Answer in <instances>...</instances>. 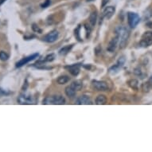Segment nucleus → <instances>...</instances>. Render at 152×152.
<instances>
[{"mask_svg": "<svg viewBox=\"0 0 152 152\" xmlns=\"http://www.w3.org/2000/svg\"><path fill=\"white\" fill-rule=\"evenodd\" d=\"M115 34L119 39V45L120 49H123L127 45L128 38L130 36V32L126 27L122 26H118L115 29Z\"/></svg>", "mask_w": 152, "mask_h": 152, "instance_id": "nucleus-1", "label": "nucleus"}, {"mask_svg": "<svg viewBox=\"0 0 152 152\" xmlns=\"http://www.w3.org/2000/svg\"><path fill=\"white\" fill-rule=\"evenodd\" d=\"M43 104H55V105H62L65 104V100L62 96L57 95V96H52L45 97L43 100Z\"/></svg>", "mask_w": 152, "mask_h": 152, "instance_id": "nucleus-2", "label": "nucleus"}, {"mask_svg": "<svg viewBox=\"0 0 152 152\" xmlns=\"http://www.w3.org/2000/svg\"><path fill=\"white\" fill-rule=\"evenodd\" d=\"M128 22L129 27L131 28H136L140 22V17L138 14L134 12H128Z\"/></svg>", "mask_w": 152, "mask_h": 152, "instance_id": "nucleus-3", "label": "nucleus"}, {"mask_svg": "<svg viewBox=\"0 0 152 152\" xmlns=\"http://www.w3.org/2000/svg\"><path fill=\"white\" fill-rule=\"evenodd\" d=\"M39 56V54L38 53H35V54H33L31 55H29V56L27 57H24V58H22V60L19 61V62L16 63V67L17 68H20V67L23 66L25 65H27V63H29L31 61H34L35 60L36 58H37Z\"/></svg>", "mask_w": 152, "mask_h": 152, "instance_id": "nucleus-4", "label": "nucleus"}, {"mask_svg": "<svg viewBox=\"0 0 152 152\" xmlns=\"http://www.w3.org/2000/svg\"><path fill=\"white\" fill-rule=\"evenodd\" d=\"M59 37V32L56 29H54L53 31H51L49 34L45 35V37H43V41L47 43H53L57 40Z\"/></svg>", "mask_w": 152, "mask_h": 152, "instance_id": "nucleus-5", "label": "nucleus"}, {"mask_svg": "<svg viewBox=\"0 0 152 152\" xmlns=\"http://www.w3.org/2000/svg\"><path fill=\"white\" fill-rule=\"evenodd\" d=\"M92 85L97 91H107L108 90V85L106 82L100 80H92Z\"/></svg>", "mask_w": 152, "mask_h": 152, "instance_id": "nucleus-6", "label": "nucleus"}, {"mask_svg": "<svg viewBox=\"0 0 152 152\" xmlns=\"http://www.w3.org/2000/svg\"><path fill=\"white\" fill-rule=\"evenodd\" d=\"M18 102L20 104H32V96L27 94H22L18 98Z\"/></svg>", "mask_w": 152, "mask_h": 152, "instance_id": "nucleus-7", "label": "nucleus"}, {"mask_svg": "<svg viewBox=\"0 0 152 152\" xmlns=\"http://www.w3.org/2000/svg\"><path fill=\"white\" fill-rule=\"evenodd\" d=\"M77 104L80 105H88V104H92V102L89 96L86 95H82L77 100Z\"/></svg>", "mask_w": 152, "mask_h": 152, "instance_id": "nucleus-8", "label": "nucleus"}, {"mask_svg": "<svg viewBox=\"0 0 152 152\" xmlns=\"http://www.w3.org/2000/svg\"><path fill=\"white\" fill-rule=\"evenodd\" d=\"M118 44H119V39L117 36H115L114 38H112V40L110 41L109 44L108 45V51L110 53H113L117 47Z\"/></svg>", "mask_w": 152, "mask_h": 152, "instance_id": "nucleus-9", "label": "nucleus"}, {"mask_svg": "<svg viewBox=\"0 0 152 152\" xmlns=\"http://www.w3.org/2000/svg\"><path fill=\"white\" fill-rule=\"evenodd\" d=\"M115 8L114 6H107L105 7L103 11V16L106 18L107 19H110L112 17V15L115 14Z\"/></svg>", "mask_w": 152, "mask_h": 152, "instance_id": "nucleus-10", "label": "nucleus"}, {"mask_svg": "<svg viewBox=\"0 0 152 152\" xmlns=\"http://www.w3.org/2000/svg\"><path fill=\"white\" fill-rule=\"evenodd\" d=\"M80 65L78 64H74V65H68L66 66L65 68L69 70V72L72 75V76H77L79 74V72H80Z\"/></svg>", "mask_w": 152, "mask_h": 152, "instance_id": "nucleus-11", "label": "nucleus"}, {"mask_svg": "<svg viewBox=\"0 0 152 152\" xmlns=\"http://www.w3.org/2000/svg\"><path fill=\"white\" fill-rule=\"evenodd\" d=\"M152 45V38H149V37H142V40L139 42V45L141 47L146 48L148 47L150 45Z\"/></svg>", "mask_w": 152, "mask_h": 152, "instance_id": "nucleus-12", "label": "nucleus"}, {"mask_svg": "<svg viewBox=\"0 0 152 152\" xmlns=\"http://www.w3.org/2000/svg\"><path fill=\"white\" fill-rule=\"evenodd\" d=\"M107 103V97L104 95H99L96 98V104L97 105H104Z\"/></svg>", "mask_w": 152, "mask_h": 152, "instance_id": "nucleus-13", "label": "nucleus"}, {"mask_svg": "<svg viewBox=\"0 0 152 152\" xmlns=\"http://www.w3.org/2000/svg\"><path fill=\"white\" fill-rule=\"evenodd\" d=\"M96 20H97V13H96V11H92L89 16V22L92 27L96 26Z\"/></svg>", "mask_w": 152, "mask_h": 152, "instance_id": "nucleus-14", "label": "nucleus"}, {"mask_svg": "<svg viewBox=\"0 0 152 152\" xmlns=\"http://www.w3.org/2000/svg\"><path fill=\"white\" fill-rule=\"evenodd\" d=\"M70 86H71L76 92H77V91H80V89L82 88L83 84L80 80H75V81L72 82V84L70 85Z\"/></svg>", "mask_w": 152, "mask_h": 152, "instance_id": "nucleus-15", "label": "nucleus"}, {"mask_svg": "<svg viewBox=\"0 0 152 152\" xmlns=\"http://www.w3.org/2000/svg\"><path fill=\"white\" fill-rule=\"evenodd\" d=\"M65 92L66 96H68V97H70V98H73L75 96V95H76V91H75L70 85L65 88Z\"/></svg>", "mask_w": 152, "mask_h": 152, "instance_id": "nucleus-16", "label": "nucleus"}, {"mask_svg": "<svg viewBox=\"0 0 152 152\" xmlns=\"http://www.w3.org/2000/svg\"><path fill=\"white\" fill-rule=\"evenodd\" d=\"M72 46H73V45H66V46H65V47H63V48H62L59 50V54H60L61 56H65V55H66V54L72 49Z\"/></svg>", "mask_w": 152, "mask_h": 152, "instance_id": "nucleus-17", "label": "nucleus"}, {"mask_svg": "<svg viewBox=\"0 0 152 152\" xmlns=\"http://www.w3.org/2000/svg\"><path fill=\"white\" fill-rule=\"evenodd\" d=\"M70 78L68 77V76H61V77H59L58 78H57V84H59V85H65V84H66V83H68L69 81H70Z\"/></svg>", "mask_w": 152, "mask_h": 152, "instance_id": "nucleus-18", "label": "nucleus"}, {"mask_svg": "<svg viewBox=\"0 0 152 152\" xmlns=\"http://www.w3.org/2000/svg\"><path fill=\"white\" fill-rule=\"evenodd\" d=\"M129 86L132 88L133 89H138V86H139V81L136 79H132V80H129L128 82Z\"/></svg>", "mask_w": 152, "mask_h": 152, "instance_id": "nucleus-19", "label": "nucleus"}, {"mask_svg": "<svg viewBox=\"0 0 152 152\" xmlns=\"http://www.w3.org/2000/svg\"><path fill=\"white\" fill-rule=\"evenodd\" d=\"M120 67L118 65H114L113 66H112L111 68L109 69L108 70V72L111 73V74H115V73H117L119 72V70H120Z\"/></svg>", "mask_w": 152, "mask_h": 152, "instance_id": "nucleus-20", "label": "nucleus"}, {"mask_svg": "<svg viewBox=\"0 0 152 152\" xmlns=\"http://www.w3.org/2000/svg\"><path fill=\"white\" fill-rule=\"evenodd\" d=\"M152 17V9L148 8L144 13V19H150Z\"/></svg>", "mask_w": 152, "mask_h": 152, "instance_id": "nucleus-21", "label": "nucleus"}, {"mask_svg": "<svg viewBox=\"0 0 152 152\" xmlns=\"http://www.w3.org/2000/svg\"><path fill=\"white\" fill-rule=\"evenodd\" d=\"M9 58V55L6 52L4 51H1L0 52V60H2L3 62H5V61H7Z\"/></svg>", "mask_w": 152, "mask_h": 152, "instance_id": "nucleus-22", "label": "nucleus"}, {"mask_svg": "<svg viewBox=\"0 0 152 152\" xmlns=\"http://www.w3.org/2000/svg\"><path fill=\"white\" fill-rule=\"evenodd\" d=\"M32 29L34 32L38 33V34H42V29H40L39 27H38V26H37L36 23H34V24L32 25Z\"/></svg>", "mask_w": 152, "mask_h": 152, "instance_id": "nucleus-23", "label": "nucleus"}, {"mask_svg": "<svg viewBox=\"0 0 152 152\" xmlns=\"http://www.w3.org/2000/svg\"><path fill=\"white\" fill-rule=\"evenodd\" d=\"M124 63H125V57H120V58L118 59L117 62H116V65H118L121 68V67L124 65Z\"/></svg>", "mask_w": 152, "mask_h": 152, "instance_id": "nucleus-24", "label": "nucleus"}, {"mask_svg": "<svg viewBox=\"0 0 152 152\" xmlns=\"http://www.w3.org/2000/svg\"><path fill=\"white\" fill-rule=\"evenodd\" d=\"M11 93L8 90H5L3 88L0 87V97H2L3 96H8L9 94Z\"/></svg>", "mask_w": 152, "mask_h": 152, "instance_id": "nucleus-25", "label": "nucleus"}, {"mask_svg": "<svg viewBox=\"0 0 152 152\" xmlns=\"http://www.w3.org/2000/svg\"><path fill=\"white\" fill-rule=\"evenodd\" d=\"M80 26H79L77 29H75V37L77 38L78 41H81V38H80Z\"/></svg>", "mask_w": 152, "mask_h": 152, "instance_id": "nucleus-26", "label": "nucleus"}, {"mask_svg": "<svg viewBox=\"0 0 152 152\" xmlns=\"http://www.w3.org/2000/svg\"><path fill=\"white\" fill-rule=\"evenodd\" d=\"M50 4H51V0H45L42 4H41V7H42V8H46V7H48L50 5Z\"/></svg>", "mask_w": 152, "mask_h": 152, "instance_id": "nucleus-27", "label": "nucleus"}, {"mask_svg": "<svg viewBox=\"0 0 152 152\" xmlns=\"http://www.w3.org/2000/svg\"><path fill=\"white\" fill-rule=\"evenodd\" d=\"M143 37L152 38V31H147V32H145L143 34Z\"/></svg>", "mask_w": 152, "mask_h": 152, "instance_id": "nucleus-28", "label": "nucleus"}, {"mask_svg": "<svg viewBox=\"0 0 152 152\" xmlns=\"http://www.w3.org/2000/svg\"><path fill=\"white\" fill-rule=\"evenodd\" d=\"M108 2H109V0H102V3H101L102 7H104L105 6L107 5Z\"/></svg>", "mask_w": 152, "mask_h": 152, "instance_id": "nucleus-29", "label": "nucleus"}, {"mask_svg": "<svg viewBox=\"0 0 152 152\" xmlns=\"http://www.w3.org/2000/svg\"><path fill=\"white\" fill-rule=\"evenodd\" d=\"M6 1V0H0V6L2 5V4H3V3H5Z\"/></svg>", "mask_w": 152, "mask_h": 152, "instance_id": "nucleus-30", "label": "nucleus"}, {"mask_svg": "<svg viewBox=\"0 0 152 152\" xmlns=\"http://www.w3.org/2000/svg\"><path fill=\"white\" fill-rule=\"evenodd\" d=\"M94 0H87V2H92Z\"/></svg>", "mask_w": 152, "mask_h": 152, "instance_id": "nucleus-31", "label": "nucleus"}]
</instances>
